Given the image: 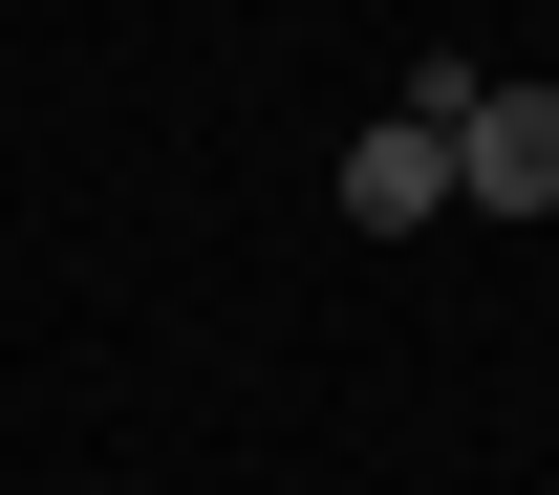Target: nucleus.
I'll return each instance as SVG.
<instances>
[{"label":"nucleus","instance_id":"f257e3e1","mask_svg":"<svg viewBox=\"0 0 559 495\" xmlns=\"http://www.w3.org/2000/svg\"><path fill=\"white\" fill-rule=\"evenodd\" d=\"M452 195L474 215H559V86H474L452 108Z\"/></svg>","mask_w":559,"mask_h":495},{"label":"nucleus","instance_id":"f03ea898","mask_svg":"<svg viewBox=\"0 0 559 495\" xmlns=\"http://www.w3.org/2000/svg\"><path fill=\"white\" fill-rule=\"evenodd\" d=\"M430 215H452V130H430V108H388V130L345 151V237H430Z\"/></svg>","mask_w":559,"mask_h":495}]
</instances>
